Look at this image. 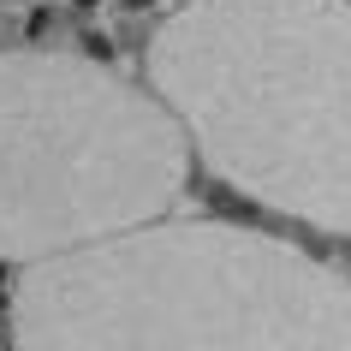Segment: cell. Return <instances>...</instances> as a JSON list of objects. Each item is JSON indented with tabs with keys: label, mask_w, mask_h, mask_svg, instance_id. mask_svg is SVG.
<instances>
[{
	"label": "cell",
	"mask_w": 351,
	"mask_h": 351,
	"mask_svg": "<svg viewBox=\"0 0 351 351\" xmlns=\"http://www.w3.org/2000/svg\"><path fill=\"white\" fill-rule=\"evenodd\" d=\"M149 72L244 191L351 226V0H197Z\"/></svg>",
	"instance_id": "cell-1"
},
{
	"label": "cell",
	"mask_w": 351,
	"mask_h": 351,
	"mask_svg": "<svg viewBox=\"0 0 351 351\" xmlns=\"http://www.w3.org/2000/svg\"><path fill=\"white\" fill-rule=\"evenodd\" d=\"M84 60H90V66H108L113 60V36L108 30H84Z\"/></svg>",
	"instance_id": "cell-4"
},
{
	"label": "cell",
	"mask_w": 351,
	"mask_h": 351,
	"mask_svg": "<svg viewBox=\"0 0 351 351\" xmlns=\"http://www.w3.org/2000/svg\"><path fill=\"white\" fill-rule=\"evenodd\" d=\"M0 310H6V286H0Z\"/></svg>",
	"instance_id": "cell-8"
},
{
	"label": "cell",
	"mask_w": 351,
	"mask_h": 351,
	"mask_svg": "<svg viewBox=\"0 0 351 351\" xmlns=\"http://www.w3.org/2000/svg\"><path fill=\"white\" fill-rule=\"evenodd\" d=\"M19 328L24 351H351V292L280 244L173 226L30 274Z\"/></svg>",
	"instance_id": "cell-2"
},
{
	"label": "cell",
	"mask_w": 351,
	"mask_h": 351,
	"mask_svg": "<svg viewBox=\"0 0 351 351\" xmlns=\"http://www.w3.org/2000/svg\"><path fill=\"white\" fill-rule=\"evenodd\" d=\"M155 6H161V0H113V12H125V19H143Z\"/></svg>",
	"instance_id": "cell-6"
},
{
	"label": "cell",
	"mask_w": 351,
	"mask_h": 351,
	"mask_svg": "<svg viewBox=\"0 0 351 351\" xmlns=\"http://www.w3.org/2000/svg\"><path fill=\"white\" fill-rule=\"evenodd\" d=\"M185 143L149 95L90 60H0V250L42 256L155 215L179 191Z\"/></svg>",
	"instance_id": "cell-3"
},
{
	"label": "cell",
	"mask_w": 351,
	"mask_h": 351,
	"mask_svg": "<svg viewBox=\"0 0 351 351\" xmlns=\"http://www.w3.org/2000/svg\"><path fill=\"white\" fill-rule=\"evenodd\" d=\"M0 6H19V0H0Z\"/></svg>",
	"instance_id": "cell-9"
},
{
	"label": "cell",
	"mask_w": 351,
	"mask_h": 351,
	"mask_svg": "<svg viewBox=\"0 0 351 351\" xmlns=\"http://www.w3.org/2000/svg\"><path fill=\"white\" fill-rule=\"evenodd\" d=\"M48 30H54V6H30V19H24V36H30V42H42Z\"/></svg>",
	"instance_id": "cell-5"
},
{
	"label": "cell",
	"mask_w": 351,
	"mask_h": 351,
	"mask_svg": "<svg viewBox=\"0 0 351 351\" xmlns=\"http://www.w3.org/2000/svg\"><path fill=\"white\" fill-rule=\"evenodd\" d=\"M66 6H72V12H101L108 0H66Z\"/></svg>",
	"instance_id": "cell-7"
}]
</instances>
